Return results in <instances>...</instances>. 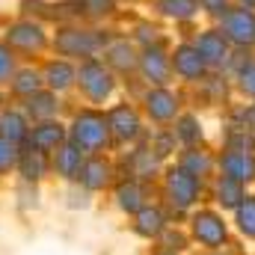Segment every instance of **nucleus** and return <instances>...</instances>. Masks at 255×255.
<instances>
[{"mask_svg":"<svg viewBox=\"0 0 255 255\" xmlns=\"http://www.w3.org/2000/svg\"><path fill=\"white\" fill-rule=\"evenodd\" d=\"M12 157H15V151H12L9 139H0V169H6L12 163Z\"/></svg>","mask_w":255,"mask_h":255,"instance_id":"412c9836","label":"nucleus"},{"mask_svg":"<svg viewBox=\"0 0 255 255\" xmlns=\"http://www.w3.org/2000/svg\"><path fill=\"white\" fill-rule=\"evenodd\" d=\"M244 89H247V92H253V95H255V68H250V71L244 74Z\"/></svg>","mask_w":255,"mask_h":255,"instance_id":"b1692460","label":"nucleus"},{"mask_svg":"<svg viewBox=\"0 0 255 255\" xmlns=\"http://www.w3.org/2000/svg\"><path fill=\"white\" fill-rule=\"evenodd\" d=\"M196 238L205 244V247H220L226 241V226L214 217V214H199L196 217Z\"/></svg>","mask_w":255,"mask_h":255,"instance_id":"f257e3e1","label":"nucleus"},{"mask_svg":"<svg viewBox=\"0 0 255 255\" xmlns=\"http://www.w3.org/2000/svg\"><path fill=\"white\" fill-rule=\"evenodd\" d=\"M145 74H148L151 80H157V83L166 77V68H163L160 54H148V57H145Z\"/></svg>","mask_w":255,"mask_h":255,"instance_id":"ddd939ff","label":"nucleus"},{"mask_svg":"<svg viewBox=\"0 0 255 255\" xmlns=\"http://www.w3.org/2000/svg\"><path fill=\"white\" fill-rule=\"evenodd\" d=\"M226 24H229V36H232L235 42H250V39H253L255 21H253V15H250L247 9H241V12L229 15V18H226Z\"/></svg>","mask_w":255,"mask_h":255,"instance_id":"7ed1b4c3","label":"nucleus"},{"mask_svg":"<svg viewBox=\"0 0 255 255\" xmlns=\"http://www.w3.org/2000/svg\"><path fill=\"white\" fill-rule=\"evenodd\" d=\"M226 172H229L235 181L253 178L255 160H253V157H247V154H241V151H235V154H229V157H226Z\"/></svg>","mask_w":255,"mask_h":255,"instance_id":"39448f33","label":"nucleus"},{"mask_svg":"<svg viewBox=\"0 0 255 255\" xmlns=\"http://www.w3.org/2000/svg\"><path fill=\"white\" fill-rule=\"evenodd\" d=\"M119 196H122V205H125V208H130V211L139 205V190H136V187H125Z\"/></svg>","mask_w":255,"mask_h":255,"instance_id":"aec40b11","label":"nucleus"},{"mask_svg":"<svg viewBox=\"0 0 255 255\" xmlns=\"http://www.w3.org/2000/svg\"><path fill=\"white\" fill-rule=\"evenodd\" d=\"M205 3H208L211 12H220V9H223V0H205Z\"/></svg>","mask_w":255,"mask_h":255,"instance_id":"bb28decb","label":"nucleus"},{"mask_svg":"<svg viewBox=\"0 0 255 255\" xmlns=\"http://www.w3.org/2000/svg\"><path fill=\"white\" fill-rule=\"evenodd\" d=\"M104 130L107 128H104V122L98 116H83L77 122V142L86 145V148H95V145L104 142Z\"/></svg>","mask_w":255,"mask_h":255,"instance_id":"f03ea898","label":"nucleus"},{"mask_svg":"<svg viewBox=\"0 0 255 255\" xmlns=\"http://www.w3.org/2000/svg\"><path fill=\"white\" fill-rule=\"evenodd\" d=\"M241 229L255 238V199H247V205L241 208Z\"/></svg>","mask_w":255,"mask_h":255,"instance_id":"4468645a","label":"nucleus"},{"mask_svg":"<svg viewBox=\"0 0 255 255\" xmlns=\"http://www.w3.org/2000/svg\"><path fill=\"white\" fill-rule=\"evenodd\" d=\"M163 6H166V12H169V15H178V18H187V15L193 12L190 0H166Z\"/></svg>","mask_w":255,"mask_h":255,"instance_id":"a211bd4d","label":"nucleus"},{"mask_svg":"<svg viewBox=\"0 0 255 255\" xmlns=\"http://www.w3.org/2000/svg\"><path fill=\"white\" fill-rule=\"evenodd\" d=\"M175 68H178L184 77H196V74L202 71V54L193 51V48H181V51L175 54Z\"/></svg>","mask_w":255,"mask_h":255,"instance_id":"423d86ee","label":"nucleus"},{"mask_svg":"<svg viewBox=\"0 0 255 255\" xmlns=\"http://www.w3.org/2000/svg\"><path fill=\"white\" fill-rule=\"evenodd\" d=\"M193 119H187V122H184V128H181V133H184V136H187V139H193V136H196V130H193Z\"/></svg>","mask_w":255,"mask_h":255,"instance_id":"393cba45","label":"nucleus"},{"mask_svg":"<svg viewBox=\"0 0 255 255\" xmlns=\"http://www.w3.org/2000/svg\"><path fill=\"white\" fill-rule=\"evenodd\" d=\"M172 193H175V199L181 202V205H187L193 202V193H196V178H193L190 172H178V175H172Z\"/></svg>","mask_w":255,"mask_h":255,"instance_id":"0eeeda50","label":"nucleus"},{"mask_svg":"<svg viewBox=\"0 0 255 255\" xmlns=\"http://www.w3.org/2000/svg\"><path fill=\"white\" fill-rule=\"evenodd\" d=\"M86 175H89V178H83V181H86L89 187H101V184L107 181V169H104L101 163H92V166L86 169Z\"/></svg>","mask_w":255,"mask_h":255,"instance_id":"f3484780","label":"nucleus"},{"mask_svg":"<svg viewBox=\"0 0 255 255\" xmlns=\"http://www.w3.org/2000/svg\"><path fill=\"white\" fill-rule=\"evenodd\" d=\"M148 110H151V116H157V119H169V116L175 113V101H172V95H166V92H154V95H148Z\"/></svg>","mask_w":255,"mask_h":255,"instance_id":"1a4fd4ad","label":"nucleus"},{"mask_svg":"<svg viewBox=\"0 0 255 255\" xmlns=\"http://www.w3.org/2000/svg\"><path fill=\"white\" fill-rule=\"evenodd\" d=\"M18 136H24L21 119H18V116H6V119H3V139H18Z\"/></svg>","mask_w":255,"mask_h":255,"instance_id":"dca6fc26","label":"nucleus"},{"mask_svg":"<svg viewBox=\"0 0 255 255\" xmlns=\"http://www.w3.org/2000/svg\"><path fill=\"white\" fill-rule=\"evenodd\" d=\"M51 77H54L51 83H54V86H60V89H63V86H68V83H71V71H68L65 65H60V68L54 65V68H51Z\"/></svg>","mask_w":255,"mask_h":255,"instance_id":"6ab92c4d","label":"nucleus"},{"mask_svg":"<svg viewBox=\"0 0 255 255\" xmlns=\"http://www.w3.org/2000/svg\"><path fill=\"white\" fill-rule=\"evenodd\" d=\"M9 68H12V60H9V54L0 48V77H6V74H9Z\"/></svg>","mask_w":255,"mask_h":255,"instance_id":"5701e85b","label":"nucleus"},{"mask_svg":"<svg viewBox=\"0 0 255 255\" xmlns=\"http://www.w3.org/2000/svg\"><path fill=\"white\" fill-rule=\"evenodd\" d=\"M250 3H255V0H250Z\"/></svg>","mask_w":255,"mask_h":255,"instance_id":"cd10ccee","label":"nucleus"},{"mask_svg":"<svg viewBox=\"0 0 255 255\" xmlns=\"http://www.w3.org/2000/svg\"><path fill=\"white\" fill-rule=\"evenodd\" d=\"M89 6H92V12H101V9H107V0H86Z\"/></svg>","mask_w":255,"mask_h":255,"instance_id":"a878e982","label":"nucleus"},{"mask_svg":"<svg viewBox=\"0 0 255 255\" xmlns=\"http://www.w3.org/2000/svg\"><path fill=\"white\" fill-rule=\"evenodd\" d=\"M60 136H63L60 125H45V128H39V130L33 133V142L45 151V148H54V145L60 142Z\"/></svg>","mask_w":255,"mask_h":255,"instance_id":"9b49d317","label":"nucleus"},{"mask_svg":"<svg viewBox=\"0 0 255 255\" xmlns=\"http://www.w3.org/2000/svg\"><path fill=\"white\" fill-rule=\"evenodd\" d=\"M202 57H208V60H223V54H226V45H223V39L217 36V33H205L202 39H199V48H196Z\"/></svg>","mask_w":255,"mask_h":255,"instance_id":"6e6552de","label":"nucleus"},{"mask_svg":"<svg viewBox=\"0 0 255 255\" xmlns=\"http://www.w3.org/2000/svg\"><path fill=\"white\" fill-rule=\"evenodd\" d=\"M36 89V74H21V83H18V92H27V89Z\"/></svg>","mask_w":255,"mask_h":255,"instance_id":"4be33fe9","label":"nucleus"},{"mask_svg":"<svg viewBox=\"0 0 255 255\" xmlns=\"http://www.w3.org/2000/svg\"><path fill=\"white\" fill-rule=\"evenodd\" d=\"M57 166H60V172H63L65 178H74V175L80 172V151H74V148H63L60 157H57Z\"/></svg>","mask_w":255,"mask_h":255,"instance_id":"9d476101","label":"nucleus"},{"mask_svg":"<svg viewBox=\"0 0 255 255\" xmlns=\"http://www.w3.org/2000/svg\"><path fill=\"white\" fill-rule=\"evenodd\" d=\"M139 232H142V235L160 232V214H157V211H142V214H139Z\"/></svg>","mask_w":255,"mask_h":255,"instance_id":"f8f14e48","label":"nucleus"},{"mask_svg":"<svg viewBox=\"0 0 255 255\" xmlns=\"http://www.w3.org/2000/svg\"><path fill=\"white\" fill-rule=\"evenodd\" d=\"M80 80H83V86L89 89V95H92V98H101V95H107V92H110V83H107L104 68H101V65H95V63L83 68Z\"/></svg>","mask_w":255,"mask_h":255,"instance_id":"20e7f679","label":"nucleus"},{"mask_svg":"<svg viewBox=\"0 0 255 255\" xmlns=\"http://www.w3.org/2000/svg\"><path fill=\"white\" fill-rule=\"evenodd\" d=\"M39 39H42V36H39L36 27H33V30H30V27H18V30L12 33V42H18V45H39Z\"/></svg>","mask_w":255,"mask_h":255,"instance_id":"2eb2a0df","label":"nucleus"}]
</instances>
